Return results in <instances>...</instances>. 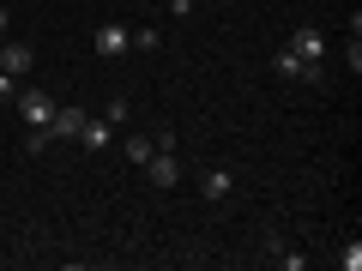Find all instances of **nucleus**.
<instances>
[{
  "instance_id": "1",
  "label": "nucleus",
  "mask_w": 362,
  "mask_h": 271,
  "mask_svg": "<svg viewBox=\"0 0 362 271\" xmlns=\"http://www.w3.org/2000/svg\"><path fill=\"white\" fill-rule=\"evenodd\" d=\"M145 181H151L157 193H169V187L181 181V157H175V145H157V151L145 157Z\"/></svg>"
},
{
  "instance_id": "2",
  "label": "nucleus",
  "mask_w": 362,
  "mask_h": 271,
  "mask_svg": "<svg viewBox=\"0 0 362 271\" xmlns=\"http://www.w3.org/2000/svg\"><path fill=\"white\" fill-rule=\"evenodd\" d=\"M272 73H278V78H308V85H320V78H326V66H320V61H302V54L284 42V49L272 54Z\"/></svg>"
},
{
  "instance_id": "3",
  "label": "nucleus",
  "mask_w": 362,
  "mask_h": 271,
  "mask_svg": "<svg viewBox=\"0 0 362 271\" xmlns=\"http://www.w3.org/2000/svg\"><path fill=\"white\" fill-rule=\"evenodd\" d=\"M13 109H18V121H25V127H49L54 97H49V90H18V97H13Z\"/></svg>"
},
{
  "instance_id": "4",
  "label": "nucleus",
  "mask_w": 362,
  "mask_h": 271,
  "mask_svg": "<svg viewBox=\"0 0 362 271\" xmlns=\"http://www.w3.org/2000/svg\"><path fill=\"white\" fill-rule=\"evenodd\" d=\"M85 121H90V109H73V103H66V109H54V115H49V127H42V133H49V145H61V139H78Z\"/></svg>"
},
{
  "instance_id": "5",
  "label": "nucleus",
  "mask_w": 362,
  "mask_h": 271,
  "mask_svg": "<svg viewBox=\"0 0 362 271\" xmlns=\"http://www.w3.org/2000/svg\"><path fill=\"white\" fill-rule=\"evenodd\" d=\"M30 66H37V49H30V42H0V73L25 78Z\"/></svg>"
},
{
  "instance_id": "6",
  "label": "nucleus",
  "mask_w": 362,
  "mask_h": 271,
  "mask_svg": "<svg viewBox=\"0 0 362 271\" xmlns=\"http://www.w3.org/2000/svg\"><path fill=\"white\" fill-rule=\"evenodd\" d=\"M97 54H103V61H121V54H127V25H115V18H109V25H97Z\"/></svg>"
},
{
  "instance_id": "7",
  "label": "nucleus",
  "mask_w": 362,
  "mask_h": 271,
  "mask_svg": "<svg viewBox=\"0 0 362 271\" xmlns=\"http://www.w3.org/2000/svg\"><path fill=\"white\" fill-rule=\"evenodd\" d=\"M199 193H206L211 205H223V199L235 193V175H230V169H206V175H199Z\"/></svg>"
},
{
  "instance_id": "8",
  "label": "nucleus",
  "mask_w": 362,
  "mask_h": 271,
  "mask_svg": "<svg viewBox=\"0 0 362 271\" xmlns=\"http://www.w3.org/2000/svg\"><path fill=\"white\" fill-rule=\"evenodd\" d=\"M109 139H115V127H109L103 115H90L85 127H78V145H85V151H109Z\"/></svg>"
},
{
  "instance_id": "9",
  "label": "nucleus",
  "mask_w": 362,
  "mask_h": 271,
  "mask_svg": "<svg viewBox=\"0 0 362 271\" xmlns=\"http://www.w3.org/2000/svg\"><path fill=\"white\" fill-rule=\"evenodd\" d=\"M290 49H296L302 61H326V37H320V30H314V25H302L296 37H290Z\"/></svg>"
},
{
  "instance_id": "10",
  "label": "nucleus",
  "mask_w": 362,
  "mask_h": 271,
  "mask_svg": "<svg viewBox=\"0 0 362 271\" xmlns=\"http://www.w3.org/2000/svg\"><path fill=\"white\" fill-rule=\"evenodd\" d=\"M151 151H157V145H151V133H133V139L121 145V157H127V163H139V169H145V157H151Z\"/></svg>"
},
{
  "instance_id": "11",
  "label": "nucleus",
  "mask_w": 362,
  "mask_h": 271,
  "mask_svg": "<svg viewBox=\"0 0 362 271\" xmlns=\"http://www.w3.org/2000/svg\"><path fill=\"white\" fill-rule=\"evenodd\" d=\"M338 271H362V241H350L344 253H338Z\"/></svg>"
},
{
  "instance_id": "12",
  "label": "nucleus",
  "mask_w": 362,
  "mask_h": 271,
  "mask_svg": "<svg viewBox=\"0 0 362 271\" xmlns=\"http://www.w3.org/2000/svg\"><path fill=\"white\" fill-rule=\"evenodd\" d=\"M103 121H109V127H121V121H127V97H115V103L103 109Z\"/></svg>"
},
{
  "instance_id": "13",
  "label": "nucleus",
  "mask_w": 362,
  "mask_h": 271,
  "mask_svg": "<svg viewBox=\"0 0 362 271\" xmlns=\"http://www.w3.org/2000/svg\"><path fill=\"white\" fill-rule=\"evenodd\" d=\"M13 97H18V78H13V73H0V103H13Z\"/></svg>"
},
{
  "instance_id": "14",
  "label": "nucleus",
  "mask_w": 362,
  "mask_h": 271,
  "mask_svg": "<svg viewBox=\"0 0 362 271\" xmlns=\"http://www.w3.org/2000/svg\"><path fill=\"white\" fill-rule=\"evenodd\" d=\"M169 13H175V18H187V13H194V0H169Z\"/></svg>"
},
{
  "instance_id": "15",
  "label": "nucleus",
  "mask_w": 362,
  "mask_h": 271,
  "mask_svg": "<svg viewBox=\"0 0 362 271\" xmlns=\"http://www.w3.org/2000/svg\"><path fill=\"white\" fill-rule=\"evenodd\" d=\"M0 37H6V6H0Z\"/></svg>"
},
{
  "instance_id": "16",
  "label": "nucleus",
  "mask_w": 362,
  "mask_h": 271,
  "mask_svg": "<svg viewBox=\"0 0 362 271\" xmlns=\"http://www.w3.org/2000/svg\"><path fill=\"white\" fill-rule=\"evenodd\" d=\"M103 6H121V0H103Z\"/></svg>"
}]
</instances>
